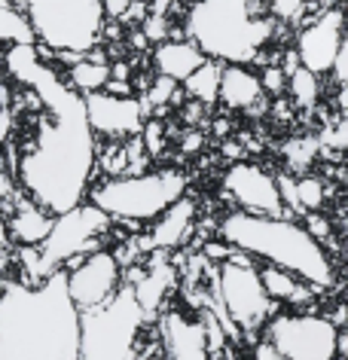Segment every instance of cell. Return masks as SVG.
<instances>
[{
  "instance_id": "ffe728a7",
  "label": "cell",
  "mask_w": 348,
  "mask_h": 360,
  "mask_svg": "<svg viewBox=\"0 0 348 360\" xmlns=\"http://www.w3.org/2000/svg\"><path fill=\"white\" fill-rule=\"evenodd\" d=\"M193 217H195L193 199H186V195H183V199H177L165 214H159V217H156L153 236H150V248H156V250L177 248L186 236H190Z\"/></svg>"
},
{
  "instance_id": "60d3db41",
  "label": "cell",
  "mask_w": 348,
  "mask_h": 360,
  "mask_svg": "<svg viewBox=\"0 0 348 360\" xmlns=\"http://www.w3.org/2000/svg\"><path fill=\"white\" fill-rule=\"evenodd\" d=\"M104 89L113 92V95H131V79H113L110 77V83H107Z\"/></svg>"
},
{
  "instance_id": "9c48e42d",
  "label": "cell",
  "mask_w": 348,
  "mask_h": 360,
  "mask_svg": "<svg viewBox=\"0 0 348 360\" xmlns=\"http://www.w3.org/2000/svg\"><path fill=\"white\" fill-rule=\"evenodd\" d=\"M110 223L113 217L104 208H98L95 202H83L65 214H56V226H52L49 238L40 245L46 275L58 272L74 259L92 254V250H101L98 245H101L104 232L110 229Z\"/></svg>"
},
{
  "instance_id": "8992f818",
  "label": "cell",
  "mask_w": 348,
  "mask_h": 360,
  "mask_svg": "<svg viewBox=\"0 0 348 360\" xmlns=\"http://www.w3.org/2000/svg\"><path fill=\"white\" fill-rule=\"evenodd\" d=\"M150 314L138 302L135 287H120L98 309L83 311V357L89 360H131L141 357V330Z\"/></svg>"
},
{
  "instance_id": "7bdbcfd3",
  "label": "cell",
  "mask_w": 348,
  "mask_h": 360,
  "mask_svg": "<svg viewBox=\"0 0 348 360\" xmlns=\"http://www.w3.org/2000/svg\"><path fill=\"white\" fill-rule=\"evenodd\" d=\"M110 77L113 79H131V68L126 61H116V65H110Z\"/></svg>"
},
{
  "instance_id": "f35d334b",
  "label": "cell",
  "mask_w": 348,
  "mask_h": 360,
  "mask_svg": "<svg viewBox=\"0 0 348 360\" xmlns=\"http://www.w3.org/2000/svg\"><path fill=\"white\" fill-rule=\"evenodd\" d=\"M10 245H13V232H10V220L0 214V259H4V254L10 250Z\"/></svg>"
},
{
  "instance_id": "cb8c5ba5",
  "label": "cell",
  "mask_w": 348,
  "mask_h": 360,
  "mask_svg": "<svg viewBox=\"0 0 348 360\" xmlns=\"http://www.w3.org/2000/svg\"><path fill=\"white\" fill-rule=\"evenodd\" d=\"M67 79L74 83V89H79L83 95L89 92H101V89L110 83V65L101 58H83L77 56V61L67 68Z\"/></svg>"
},
{
  "instance_id": "4316f807",
  "label": "cell",
  "mask_w": 348,
  "mask_h": 360,
  "mask_svg": "<svg viewBox=\"0 0 348 360\" xmlns=\"http://www.w3.org/2000/svg\"><path fill=\"white\" fill-rule=\"evenodd\" d=\"M297 195H299V208L302 211H321L327 202V186L321 177L302 174L297 177Z\"/></svg>"
},
{
  "instance_id": "52a82bcc",
  "label": "cell",
  "mask_w": 348,
  "mask_h": 360,
  "mask_svg": "<svg viewBox=\"0 0 348 360\" xmlns=\"http://www.w3.org/2000/svg\"><path fill=\"white\" fill-rule=\"evenodd\" d=\"M31 15L40 43L56 56H86L104 31V0H15Z\"/></svg>"
},
{
  "instance_id": "f1b7e54d",
  "label": "cell",
  "mask_w": 348,
  "mask_h": 360,
  "mask_svg": "<svg viewBox=\"0 0 348 360\" xmlns=\"http://www.w3.org/2000/svg\"><path fill=\"white\" fill-rule=\"evenodd\" d=\"M278 22H297L302 10H306V0H260Z\"/></svg>"
},
{
  "instance_id": "603a6c76",
  "label": "cell",
  "mask_w": 348,
  "mask_h": 360,
  "mask_svg": "<svg viewBox=\"0 0 348 360\" xmlns=\"http://www.w3.org/2000/svg\"><path fill=\"white\" fill-rule=\"evenodd\" d=\"M226 65V61H223ZM223 65L217 58H208L205 65L183 79V89L186 95L195 98V101H205V104H217L220 101V79H223Z\"/></svg>"
},
{
  "instance_id": "9a60e30c",
  "label": "cell",
  "mask_w": 348,
  "mask_h": 360,
  "mask_svg": "<svg viewBox=\"0 0 348 360\" xmlns=\"http://www.w3.org/2000/svg\"><path fill=\"white\" fill-rule=\"evenodd\" d=\"M159 345L174 360H205L211 354L205 318H193L181 309L159 314Z\"/></svg>"
},
{
  "instance_id": "e575fe53",
  "label": "cell",
  "mask_w": 348,
  "mask_h": 360,
  "mask_svg": "<svg viewBox=\"0 0 348 360\" xmlns=\"http://www.w3.org/2000/svg\"><path fill=\"white\" fill-rule=\"evenodd\" d=\"M278 186H281L284 205H288V208H293V211H302V208H299V195H297V177L281 174V177H278Z\"/></svg>"
},
{
  "instance_id": "b9f144b4",
  "label": "cell",
  "mask_w": 348,
  "mask_h": 360,
  "mask_svg": "<svg viewBox=\"0 0 348 360\" xmlns=\"http://www.w3.org/2000/svg\"><path fill=\"white\" fill-rule=\"evenodd\" d=\"M202 107H205V101H195V98H193V104L183 107V120L186 122H199V110H202Z\"/></svg>"
},
{
  "instance_id": "e0dca14e",
  "label": "cell",
  "mask_w": 348,
  "mask_h": 360,
  "mask_svg": "<svg viewBox=\"0 0 348 360\" xmlns=\"http://www.w3.org/2000/svg\"><path fill=\"white\" fill-rule=\"evenodd\" d=\"M266 98L263 79L245 65H223L220 79V104L226 110H254Z\"/></svg>"
},
{
  "instance_id": "d4e9b609",
  "label": "cell",
  "mask_w": 348,
  "mask_h": 360,
  "mask_svg": "<svg viewBox=\"0 0 348 360\" xmlns=\"http://www.w3.org/2000/svg\"><path fill=\"white\" fill-rule=\"evenodd\" d=\"M321 74H315L311 68L306 65H299L297 70L290 74V83H288V92L293 98V104L302 107V110H311V107L318 104V98H321Z\"/></svg>"
},
{
  "instance_id": "2e32d148",
  "label": "cell",
  "mask_w": 348,
  "mask_h": 360,
  "mask_svg": "<svg viewBox=\"0 0 348 360\" xmlns=\"http://www.w3.org/2000/svg\"><path fill=\"white\" fill-rule=\"evenodd\" d=\"M174 284H177V269L162 257H156L147 269L131 275V287H135V293H138V302L144 305V311L150 318L159 314L165 296L174 290Z\"/></svg>"
},
{
  "instance_id": "5bb4252c",
  "label": "cell",
  "mask_w": 348,
  "mask_h": 360,
  "mask_svg": "<svg viewBox=\"0 0 348 360\" xmlns=\"http://www.w3.org/2000/svg\"><path fill=\"white\" fill-rule=\"evenodd\" d=\"M342 40H345L342 13H336V10L321 13L315 22H309L306 28L297 34L299 61L315 70V74H330L336 65L339 49H342Z\"/></svg>"
},
{
  "instance_id": "5b68a950",
  "label": "cell",
  "mask_w": 348,
  "mask_h": 360,
  "mask_svg": "<svg viewBox=\"0 0 348 360\" xmlns=\"http://www.w3.org/2000/svg\"><path fill=\"white\" fill-rule=\"evenodd\" d=\"M186 195V174L177 168L144 171V174H120L107 177L92 186L89 199L104 208L113 220L144 223L165 214L177 199Z\"/></svg>"
},
{
  "instance_id": "c3c4849f",
  "label": "cell",
  "mask_w": 348,
  "mask_h": 360,
  "mask_svg": "<svg viewBox=\"0 0 348 360\" xmlns=\"http://www.w3.org/2000/svg\"><path fill=\"white\" fill-rule=\"evenodd\" d=\"M0 147H4V134H0Z\"/></svg>"
},
{
  "instance_id": "8d00e7d4",
  "label": "cell",
  "mask_w": 348,
  "mask_h": 360,
  "mask_svg": "<svg viewBox=\"0 0 348 360\" xmlns=\"http://www.w3.org/2000/svg\"><path fill=\"white\" fill-rule=\"evenodd\" d=\"M131 4H135V0H104V15L113 22H120Z\"/></svg>"
},
{
  "instance_id": "484cf974",
  "label": "cell",
  "mask_w": 348,
  "mask_h": 360,
  "mask_svg": "<svg viewBox=\"0 0 348 360\" xmlns=\"http://www.w3.org/2000/svg\"><path fill=\"white\" fill-rule=\"evenodd\" d=\"M186 95V89H181V79H174V77H168V74H156L153 77V83L147 86V104L153 107H168V104H174V101H181V98Z\"/></svg>"
},
{
  "instance_id": "d6986e66",
  "label": "cell",
  "mask_w": 348,
  "mask_h": 360,
  "mask_svg": "<svg viewBox=\"0 0 348 360\" xmlns=\"http://www.w3.org/2000/svg\"><path fill=\"white\" fill-rule=\"evenodd\" d=\"M52 226H56V214L49 208L34 202L28 193L22 199H15V208L10 217V232L15 245H43L49 238Z\"/></svg>"
},
{
  "instance_id": "44dd1931",
  "label": "cell",
  "mask_w": 348,
  "mask_h": 360,
  "mask_svg": "<svg viewBox=\"0 0 348 360\" xmlns=\"http://www.w3.org/2000/svg\"><path fill=\"white\" fill-rule=\"evenodd\" d=\"M260 275H263V284L275 302L306 305V302H311V296L318 290V287L309 284L302 275L290 272V269H284V266H275V263H266L260 269Z\"/></svg>"
},
{
  "instance_id": "ba28073f",
  "label": "cell",
  "mask_w": 348,
  "mask_h": 360,
  "mask_svg": "<svg viewBox=\"0 0 348 360\" xmlns=\"http://www.w3.org/2000/svg\"><path fill=\"white\" fill-rule=\"evenodd\" d=\"M247 250H238L232 254L229 259H223L220 269L214 272L217 278V296H220V305L226 311V318L236 323L238 330L245 333H257L263 323H269L272 318V296L263 284V275L257 269Z\"/></svg>"
},
{
  "instance_id": "74e56055",
  "label": "cell",
  "mask_w": 348,
  "mask_h": 360,
  "mask_svg": "<svg viewBox=\"0 0 348 360\" xmlns=\"http://www.w3.org/2000/svg\"><path fill=\"white\" fill-rule=\"evenodd\" d=\"M254 357H260V360H278L281 357V351H278V345L266 336L263 342H257L254 345Z\"/></svg>"
},
{
  "instance_id": "3957f363",
  "label": "cell",
  "mask_w": 348,
  "mask_h": 360,
  "mask_svg": "<svg viewBox=\"0 0 348 360\" xmlns=\"http://www.w3.org/2000/svg\"><path fill=\"white\" fill-rule=\"evenodd\" d=\"M220 238H226L238 250H247L251 257L302 275L318 290H327L333 284V263L324 245L311 236L306 223L288 220L284 214H226L220 223Z\"/></svg>"
},
{
  "instance_id": "bcb514c9",
  "label": "cell",
  "mask_w": 348,
  "mask_h": 360,
  "mask_svg": "<svg viewBox=\"0 0 348 360\" xmlns=\"http://www.w3.org/2000/svg\"><path fill=\"white\" fill-rule=\"evenodd\" d=\"M223 153H226L229 159H238V156H242V147H238V143H226V147H223Z\"/></svg>"
},
{
  "instance_id": "83f0119b",
  "label": "cell",
  "mask_w": 348,
  "mask_h": 360,
  "mask_svg": "<svg viewBox=\"0 0 348 360\" xmlns=\"http://www.w3.org/2000/svg\"><path fill=\"white\" fill-rule=\"evenodd\" d=\"M263 89H266V95H272V98H281L284 92H288V83H290V74L284 70L281 65H269V68H263Z\"/></svg>"
},
{
  "instance_id": "7a4b0ae2",
  "label": "cell",
  "mask_w": 348,
  "mask_h": 360,
  "mask_svg": "<svg viewBox=\"0 0 348 360\" xmlns=\"http://www.w3.org/2000/svg\"><path fill=\"white\" fill-rule=\"evenodd\" d=\"M83 311L67 290V269L46 281L0 287V360H79Z\"/></svg>"
},
{
  "instance_id": "30bf717a",
  "label": "cell",
  "mask_w": 348,
  "mask_h": 360,
  "mask_svg": "<svg viewBox=\"0 0 348 360\" xmlns=\"http://www.w3.org/2000/svg\"><path fill=\"white\" fill-rule=\"evenodd\" d=\"M266 336L290 360H333L339 354V333L333 318L315 311H281L266 323Z\"/></svg>"
},
{
  "instance_id": "1f68e13d",
  "label": "cell",
  "mask_w": 348,
  "mask_h": 360,
  "mask_svg": "<svg viewBox=\"0 0 348 360\" xmlns=\"http://www.w3.org/2000/svg\"><path fill=\"white\" fill-rule=\"evenodd\" d=\"M321 143L330 150H348V120H339L330 125L324 131V138H321Z\"/></svg>"
},
{
  "instance_id": "f546056e",
  "label": "cell",
  "mask_w": 348,
  "mask_h": 360,
  "mask_svg": "<svg viewBox=\"0 0 348 360\" xmlns=\"http://www.w3.org/2000/svg\"><path fill=\"white\" fill-rule=\"evenodd\" d=\"M141 138H144L150 156H159V153L165 150V131H162V122H159V116H153V120L144 122V131H141Z\"/></svg>"
},
{
  "instance_id": "d590c367",
  "label": "cell",
  "mask_w": 348,
  "mask_h": 360,
  "mask_svg": "<svg viewBox=\"0 0 348 360\" xmlns=\"http://www.w3.org/2000/svg\"><path fill=\"white\" fill-rule=\"evenodd\" d=\"M330 74L336 77V83L339 86H348V34H345V40H342V49H339V56H336V65Z\"/></svg>"
},
{
  "instance_id": "6da1fadb",
  "label": "cell",
  "mask_w": 348,
  "mask_h": 360,
  "mask_svg": "<svg viewBox=\"0 0 348 360\" xmlns=\"http://www.w3.org/2000/svg\"><path fill=\"white\" fill-rule=\"evenodd\" d=\"M4 65L31 107V131L15 162L22 193L52 214H65L86 202L98 168L86 95L46 61L40 43H15Z\"/></svg>"
},
{
  "instance_id": "4dcf8cb0",
  "label": "cell",
  "mask_w": 348,
  "mask_h": 360,
  "mask_svg": "<svg viewBox=\"0 0 348 360\" xmlns=\"http://www.w3.org/2000/svg\"><path fill=\"white\" fill-rule=\"evenodd\" d=\"M315 150H318V141H311V138H302L297 143H290L288 147V162L290 165H297V168H306L311 156H315Z\"/></svg>"
},
{
  "instance_id": "7c38bea8",
  "label": "cell",
  "mask_w": 348,
  "mask_h": 360,
  "mask_svg": "<svg viewBox=\"0 0 348 360\" xmlns=\"http://www.w3.org/2000/svg\"><path fill=\"white\" fill-rule=\"evenodd\" d=\"M86 110L89 122H92L95 134L110 141H129L131 134L144 131L147 122V98L141 101L135 95H113L101 89V92H89L86 95Z\"/></svg>"
},
{
  "instance_id": "ab89813d",
  "label": "cell",
  "mask_w": 348,
  "mask_h": 360,
  "mask_svg": "<svg viewBox=\"0 0 348 360\" xmlns=\"http://www.w3.org/2000/svg\"><path fill=\"white\" fill-rule=\"evenodd\" d=\"M202 143H205V138H202L199 131H186L183 134V153H199Z\"/></svg>"
},
{
  "instance_id": "ee69618b",
  "label": "cell",
  "mask_w": 348,
  "mask_h": 360,
  "mask_svg": "<svg viewBox=\"0 0 348 360\" xmlns=\"http://www.w3.org/2000/svg\"><path fill=\"white\" fill-rule=\"evenodd\" d=\"M168 10H172V0H150V13L168 15Z\"/></svg>"
},
{
  "instance_id": "7dc6e473",
  "label": "cell",
  "mask_w": 348,
  "mask_h": 360,
  "mask_svg": "<svg viewBox=\"0 0 348 360\" xmlns=\"http://www.w3.org/2000/svg\"><path fill=\"white\" fill-rule=\"evenodd\" d=\"M214 129H217V134H226V131H229V122H226V120H220L217 125H214Z\"/></svg>"
},
{
  "instance_id": "ac0fdd59",
  "label": "cell",
  "mask_w": 348,
  "mask_h": 360,
  "mask_svg": "<svg viewBox=\"0 0 348 360\" xmlns=\"http://www.w3.org/2000/svg\"><path fill=\"white\" fill-rule=\"evenodd\" d=\"M205 61H208V56H205V49L193 37H186V40H162V43H156V49H153L156 74H168V77L181 79V83L190 74H195Z\"/></svg>"
},
{
  "instance_id": "d6a6232c",
  "label": "cell",
  "mask_w": 348,
  "mask_h": 360,
  "mask_svg": "<svg viewBox=\"0 0 348 360\" xmlns=\"http://www.w3.org/2000/svg\"><path fill=\"white\" fill-rule=\"evenodd\" d=\"M141 28H144L147 40H153V43H162V40H168V19H165V15L150 13V15H147V22L141 25Z\"/></svg>"
},
{
  "instance_id": "8fae6325",
  "label": "cell",
  "mask_w": 348,
  "mask_h": 360,
  "mask_svg": "<svg viewBox=\"0 0 348 360\" xmlns=\"http://www.w3.org/2000/svg\"><path fill=\"white\" fill-rule=\"evenodd\" d=\"M67 290L79 305V311L98 309L110 296L120 290V257H113L110 250H92V254L67 263Z\"/></svg>"
},
{
  "instance_id": "4fadbf2b",
  "label": "cell",
  "mask_w": 348,
  "mask_h": 360,
  "mask_svg": "<svg viewBox=\"0 0 348 360\" xmlns=\"http://www.w3.org/2000/svg\"><path fill=\"white\" fill-rule=\"evenodd\" d=\"M223 193L232 202H238L245 211L254 214H284V199H281V186L278 177H272L269 171H263L260 165L251 162H236L226 168L223 174Z\"/></svg>"
},
{
  "instance_id": "7402d4cb",
  "label": "cell",
  "mask_w": 348,
  "mask_h": 360,
  "mask_svg": "<svg viewBox=\"0 0 348 360\" xmlns=\"http://www.w3.org/2000/svg\"><path fill=\"white\" fill-rule=\"evenodd\" d=\"M0 43H40L31 25V15L15 0H0Z\"/></svg>"
},
{
  "instance_id": "836d02e7",
  "label": "cell",
  "mask_w": 348,
  "mask_h": 360,
  "mask_svg": "<svg viewBox=\"0 0 348 360\" xmlns=\"http://www.w3.org/2000/svg\"><path fill=\"white\" fill-rule=\"evenodd\" d=\"M306 226H309V232H311V236H315V238L321 241V245H324V241H327L330 236H333V229H330V220H324V217H321L318 211H309V217H306Z\"/></svg>"
},
{
  "instance_id": "277c9868",
  "label": "cell",
  "mask_w": 348,
  "mask_h": 360,
  "mask_svg": "<svg viewBox=\"0 0 348 360\" xmlns=\"http://www.w3.org/2000/svg\"><path fill=\"white\" fill-rule=\"evenodd\" d=\"M278 19L260 0H195L186 15V34L208 58L251 65L272 40Z\"/></svg>"
},
{
  "instance_id": "f6af8a7d",
  "label": "cell",
  "mask_w": 348,
  "mask_h": 360,
  "mask_svg": "<svg viewBox=\"0 0 348 360\" xmlns=\"http://www.w3.org/2000/svg\"><path fill=\"white\" fill-rule=\"evenodd\" d=\"M336 107L342 113H348V86H339V95H336Z\"/></svg>"
}]
</instances>
